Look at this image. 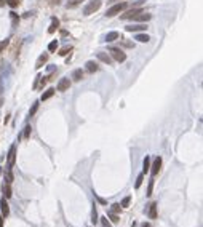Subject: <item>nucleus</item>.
I'll return each mask as SVG.
<instances>
[{
    "mask_svg": "<svg viewBox=\"0 0 203 227\" xmlns=\"http://www.w3.org/2000/svg\"><path fill=\"white\" fill-rule=\"evenodd\" d=\"M126 8V3L125 2H122V3H117V5H114V6H110L109 10L106 11V16L107 18H114V16H117V15H120L123 10Z\"/></svg>",
    "mask_w": 203,
    "mask_h": 227,
    "instance_id": "1",
    "label": "nucleus"
},
{
    "mask_svg": "<svg viewBox=\"0 0 203 227\" xmlns=\"http://www.w3.org/2000/svg\"><path fill=\"white\" fill-rule=\"evenodd\" d=\"M99 8H101V0H91L85 8H83V13H85L86 16H90V15H93L94 11H98Z\"/></svg>",
    "mask_w": 203,
    "mask_h": 227,
    "instance_id": "2",
    "label": "nucleus"
},
{
    "mask_svg": "<svg viewBox=\"0 0 203 227\" xmlns=\"http://www.w3.org/2000/svg\"><path fill=\"white\" fill-rule=\"evenodd\" d=\"M109 53H110V58L115 59L117 63H123V61L126 59V55H125L120 48H115V46H112V48L109 50Z\"/></svg>",
    "mask_w": 203,
    "mask_h": 227,
    "instance_id": "3",
    "label": "nucleus"
},
{
    "mask_svg": "<svg viewBox=\"0 0 203 227\" xmlns=\"http://www.w3.org/2000/svg\"><path fill=\"white\" fill-rule=\"evenodd\" d=\"M139 13H143L141 8H131V10H128V11H125L123 15H122V19H133L134 16L139 15Z\"/></svg>",
    "mask_w": 203,
    "mask_h": 227,
    "instance_id": "4",
    "label": "nucleus"
},
{
    "mask_svg": "<svg viewBox=\"0 0 203 227\" xmlns=\"http://www.w3.org/2000/svg\"><path fill=\"white\" fill-rule=\"evenodd\" d=\"M160 168H162V158L157 157L154 160V165L150 167V171H152V176H157L158 173H160Z\"/></svg>",
    "mask_w": 203,
    "mask_h": 227,
    "instance_id": "5",
    "label": "nucleus"
},
{
    "mask_svg": "<svg viewBox=\"0 0 203 227\" xmlns=\"http://www.w3.org/2000/svg\"><path fill=\"white\" fill-rule=\"evenodd\" d=\"M15 160H16V147L11 145V147H10V152H8V168H13Z\"/></svg>",
    "mask_w": 203,
    "mask_h": 227,
    "instance_id": "6",
    "label": "nucleus"
},
{
    "mask_svg": "<svg viewBox=\"0 0 203 227\" xmlns=\"http://www.w3.org/2000/svg\"><path fill=\"white\" fill-rule=\"evenodd\" d=\"M0 209H2V213H0V214H2L3 218H6V216L10 214V206H8V202H6V198H2V200H0Z\"/></svg>",
    "mask_w": 203,
    "mask_h": 227,
    "instance_id": "7",
    "label": "nucleus"
},
{
    "mask_svg": "<svg viewBox=\"0 0 203 227\" xmlns=\"http://www.w3.org/2000/svg\"><path fill=\"white\" fill-rule=\"evenodd\" d=\"M70 88V80L69 79H61L58 82V91H67Z\"/></svg>",
    "mask_w": 203,
    "mask_h": 227,
    "instance_id": "8",
    "label": "nucleus"
},
{
    "mask_svg": "<svg viewBox=\"0 0 203 227\" xmlns=\"http://www.w3.org/2000/svg\"><path fill=\"white\" fill-rule=\"evenodd\" d=\"M157 208H158V206H157V203H155V202L149 205L147 214H149V218H150V219H157V214H158V213H157Z\"/></svg>",
    "mask_w": 203,
    "mask_h": 227,
    "instance_id": "9",
    "label": "nucleus"
},
{
    "mask_svg": "<svg viewBox=\"0 0 203 227\" xmlns=\"http://www.w3.org/2000/svg\"><path fill=\"white\" fill-rule=\"evenodd\" d=\"M147 29V26L145 24H131V26H126V30L128 32H141V30H145Z\"/></svg>",
    "mask_w": 203,
    "mask_h": 227,
    "instance_id": "10",
    "label": "nucleus"
},
{
    "mask_svg": "<svg viewBox=\"0 0 203 227\" xmlns=\"http://www.w3.org/2000/svg\"><path fill=\"white\" fill-rule=\"evenodd\" d=\"M96 56H98V59L103 61V63H106V64H112V58H110V55H107V53L99 51Z\"/></svg>",
    "mask_w": 203,
    "mask_h": 227,
    "instance_id": "11",
    "label": "nucleus"
},
{
    "mask_svg": "<svg viewBox=\"0 0 203 227\" xmlns=\"http://www.w3.org/2000/svg\"><path fill=\"white\" fill-rule=\"evenodd\" d=\"M150 18H152V16L149 15V13H139V15H136L133 19H136V21H139V22H147Z\"/></svg>",
    "mask_w": 203,
    "mask_h": 227,
    "instance_id": "12",
    "label": "nucleus"
},
{
    "mask_svg": "<svg viewBox=\"0 0 203 227\" xmlns=\"http://www.w3.org/2000/svg\"><path fill=\"white\" fill-rule=\"evenodd\" d=\"M48 61V55L46 53H43V55H40L39 56V59H37V63H35V67L37 69H40V67H43V64Z\"/></svg>",
    "mask_w": 203,
    "mask_h": 227,
    "instance_id": "13",
    "label": "nucleus"
},
{
    "mask_svg": "<svg viewBox=\"0 0 203 227\" xmlns=\"http://www.w3.org/2000/svg\"><path fill=\"white\" fill-rule=\"evenodd\" d=\"M58 27H59V19L58 18H53L51 19V24H50V27H48V34H55Z\"/></svg>",
    "mask_w": 203,
    "mask_h": 227,
    "instance_id": "14",
    "label": "nucleus"
},
{
    "mask_svg": "<svg viewBox=\"0 0 203 227\" xmlns=\"http://www.w3.org/2000/svg\"><path fill=\"white\" fill-rule=\"evenodd\" d=\"M72 79L75 80V82H80V80L83 79V70L82 69H75L72 72Z\"/></svg>",
    "mask_w": 203,
    "mask_h": 227,
    "instance_id": "15",
    "label": "nucleus"
},
{
    "mask_svg": "<svg viewBox=\"0 0 203 227\" xmlns=\"http://www.w3.org/2000/svg\"><path fill=\"white\" fill-rule=\"evenodd\" d=\"M98 69H99V67H98L96 63H93V61H88V63H86V70H88V72L93 74V72H96Z\"/></svg>",
    "mask_w": 203,
    "mask_h": 227,
    "instance_id": "16",
    "label": "nucleus"
},
{
    "mask_svg": "<svg viewBox=\"0 0 203 227\" xmlns=\"http://www.w3.org/2000/svg\"><path fill=\"white\" fill-rule=\"evenodd\" d=\"M53 94H55V90H53V88H50V90H46L45 93L42 94V98H40V99H42V101H46V99H50Z\"/></svg>",
    "mask_w": 203,
    "mask_h": 227,
    "instance_id": "17",
    "label": "nucleus"
},
{
    "mask_svg": "<svg viewBox=\"0 0 203 227\" xmlns=\"http://www.w3.org/2000/svg\"><path fill=\"white\" fill-rule=\"evenodd\" d=\"M118 39V32H115V30H114V32H109L106 35V40L107 42H114V40H117Z\"/></svg>",
    "mask_w": 203,
    "mask_h": 227,
    "instance_id": "18",
    "label": "nucleus"
},
{
    "mask_svg": "<svg viewBox=\"0 0 203 227\" xmlns=\"http://www.w3.org/2000/svg\"><path fill=\"white\" fill-rule=\"evenodd\" d=\"M136 40H139V42L145 43V42H149L150 39H149V35H147V34H138V35H136Z\"/></svg>",
    "mask_w": 203,
    "mask_h": 227,
    "instance_id": "19",
    "label": "nucleus"
},
{
    "mask_svg": "<svg viewBox=\"0 0 203 227\" xmlns=\"http://www.w3.org/2000/svg\"><path fill=\"white\" fill-rule=\"evenodd\" d=\"M101 224H103V227H112V222L109 221V219L106 218V216H103V218H99Z\"/></svg>",
    "mask_w": 203,
    "mask_h": 227,
    "instance_id": "20",
    "label": "nucleus"
},
{
    "mask_svg": "<svg viewBox=\"0 0 203 227\" xmlns=\"http://www.w3.org/2000/svg\"><path fill=\"white\" fill-rule=\"evenodd\" d=\"M109 218H110V222H114V224L120 222V218L117 216V213H109Z\"/></svg>",
    "mask_w": 203,
    "mask_h": 227,
    "instance_id": "21",
    "label": "nucleus"
},
{
    "mask_svg": "<svg viewBox=\"0 0 203 227\" xmlns=\"http://www.w3.org/2000/svg\"><path fill=\"white\" fill-rule=\"evenodd\" d=\"M143 167H144V173H147L149 170H150V158H149V157H145V158H144Z\"/></svg>",
    "mask_w": 203,
    "mask_h": 227,
    "instance_id": "22",
    "label": "nucleus"
},
{
    "mask_svg": "<svg viewBox=\"0 0 203 227\" xmlns=\"http://www.w3.org/2000/svg\"><path fill=\"white\" fill-rule=\"evenodd\" d=\"M3 192H5V198H10L11 197V187H10V184H5V187H3Z\"/></svg>",
    "mask_w": 203,
    "mask_h": 227,
    "instance_id": "23",
    "label": "nucleus"
},
{
    "mask_svg": "<svg viewBox=\"0 0 203 227\" xmlns=\"http://www.w3.org/2000/svg\"><path fill=\"white\" fill-rule=\"evenodd\" d=\"M80 2H83V0H69V2H67V8H74V6H77Z\"/></svg>",
    "mask_w": 203,
    "mask_h": 227,
    "instance_id": "24",
    "label": "nucleus"
},
{
    "mask_svg": "<svg viewBox=\"0 0 203 227\" xmlns=\"http://www.w3.org/2000/svg\"><path fill=\"white\" fill-rule=\"evenodd\" d=\"M143 181H144V174H139V176H138V179H136V184H134V187L139 189L141 184H143Z\"/></svg>",
    "mask_w": 203,
    "mask_h": 227,
    "instance_id": "25",
    "label": "nucleus"
},
{
    "mask_svg": "<svg viewBox=\"0 0 203 227\" xmlns=\"http://www.w3.org/2000/svg\"><path fill=\"white\" fill-rule=\"evenodd\" d=\"M56 48H58V40H53V42L48 45V50L50 51H56Z\"/></svg>",
    "mask_w": 203,
    "mask_h": 227,
    "instance_id": "26",
    "label": "nucleus"
},
{
    "mask_svg": "<svg viewBox=\"0 0 203 227\" xmlns=\"http://www.w3.org/2000/svg\"><path fill=\"white\" fill-rule=\"evenodd\" d=\"M130 202H131V197H125L120 206H123V208H128V206H130Z\"/></svg>",
    "mask_w": 203,
    "mask_h": 227,
    "instance_id": "27",
    "label": "nucleus"
},
{
    "mask_svg": "<svg viewBox=\"0 0 203 227\" xmlns=\"http://www.w3.org/2000/svg\"><path fill=\"white\" fill-rule=\"evenodd\" d=\"M122 211V206L118 205V203H114L112 205V213H120Z\"/></svg>",
    "mask_w": 203,
    "mask_h": 227,
    "instance_id": "28",
    "label": "nucleus"
},
{
    "mask_svg": "<svg viewBox=\"0 0 203 227\" xmlns=\"http://www.w3.org/2000/svg\"><path fill=\"white\" fill-rule=\"evenodd\" d=\"M91 221H93L94 224H96V222L99 221V219H98V213H96V208H93V214H91Z\"/></svg>",
    "mask_w": 203,
    "mask_h": 227,
    "instance_id": "29",
    "label": "nucleus"
},
{
    "mask_svg": "<svg viewBox=\"0 0 203 227\" xmlns=\"http://www.w3.org/2000/svg\"><path fill=\"white\" fill-rule=\"evenodd\" d=\"M69 51H72V48H70V46H66V48H63V50L59 51V55H61V56H66Z\"/></svg>",
    "mask_w": 203,
    "mask_h": 227,
    "instance_id": "30",
    "label": "nucleus"
},
{
    "mask_svg": "<svg viewBox=\"0 0 203 227\" xmlns=\"http://www.w3.org/2000/svg\"><path fill=\"white\" fill-rule=\"evenodd\" d=\"M13 182V174L11 171H6V184H11Z\"/></svg>",
    "mask_w": 203,
    "mask_h": 227,
    "instance_id": "31",
    "label": "nucleus"
},
{
    "mask_svg": "<svg viewBox=\"0 0 203 227\" xmlns=\"http://www.w3.org/2000/svg\"><path fill=\"white\" fill-rule=\"evenodd\" d=\"M8 5L11 6V8H16V6L19 5V0H8Z\"/></svg>",
    "mask_w": 203,
    "mask_h": 227,
    "instance_id": "32",
    "label": "nucleus"
},
{
    "mask_svg": "<svg viewBox=\"0 0 203 227\" xmlns=\"http://www.w3.org/2000/svg\"><path fill=\"white\" fill-rule=\"evenodd\" d=\"M152 190H154V179L149 182V187H147V195H152Z\"/></svg>",
    "mask_w": 203,
    "mask_h": 227,
    "instance_id": "33",
    "label": "nucleus"
},
{
    "mask_svg": "<svg viewBox=\"0 0 203 227\" xmlns=\"http://www.w3.org/2000/svg\"><path fill=\"white\" fill-rule=\"evenodd\" d=\"M37 109H39V103H35V104H34V106H32V109H30V112H29V115H30V117H32V115L37 112Z\"/></svg>",
    "mask_w": 203,
    "mask_h": 227,
    "instance_id": "34",
    "label": "nucleus"
},
{
    "mask_svg": "<svg viewBox=\"0 0 203 227\" xmlns=\"http://www.w3.org/2000/svg\"><path fill=\"white\" fill-rule=\"evenodd\" d=\"M30 130H32L30 127H26V128H24V138H26V139L30 136Z\"/></svg>",
    "mask_w": 203,
    "mask_h": 227,
    "instance_id": "35",
    "label": "nucleus"
},
{
    "mask_svg": "<svg viewBox=\"0 0 203 227\" xmlns=\"http://www.w3.org/2000/svg\"><path fill=\"white\" fill-rule=\"evenodd\" d=\"M6 45H8V40H5V42H2V43H0V51H2V50L5 48Z\"/></svg>",
    "mask_w": 203,
    "mask_h": 227,
    "instance_id": "36",
    "label": "nucleus"
},
{
    "mask_svg": "<svg viewBox=\"0 0 203 227\" xmlns=\"http://www.w3.org/2000/svg\"><path fill=\"white\" fill-rule=\"evenodd\" d=\"M98 202H99V203H103V205H106V200H104V198H101V197H98Z\"/></svg>",
    "mask_w": 203,
    "mask_h": 227,
    "instance_id": "37",
    "label": "nucleus"
},
{
    "mask_svg": "<svg viewBox=\"0 0 203 227\" xmlns=\"http://www.w3.org/2000/svg\"><path fill=\"white\" fill-rule=\"evenodd\" d=\"M51 5H59V0H51Z\"/></svg>",
    "mask_w": 203,
    "mask_h": 227,
    "instance_id": "38",
    "label": "nucleus"
},
{
    "mask_svg": "<svg viewBox=\"0 0 203 227\" xmlns=\"http://www.w3.org/2000/svg\"><path fill=\"white\" fill-rule=\"evenodd\" d=\"M0 227H3V216L0 214Z\"/></svg>",
    "mask_w": 203,
    "mask_h": 227,
    "instance_id": "39",
    "label": "nucleus"
},
{
    "mask_svg": "<svg viewBox=\"0 0 203 227\" xmlns=\"http://www.w3.org/2000/svg\"><path fill=\"white\" fill-rule=\"evenodd\" d=\"M5 3H6V0H0V6H5Z\"/></svg>",
    "mask_w": 203,
    "mask_h": 227,
    "instance_id": "40",
    "label": "nucleus"
},
{
    "mask_svg": "<svg viewBox=\"0 0 203 227\" xmlns=\"http://www.w3.org/2000/svg\"><path fill=\"white\" fill-rule=\"evenodd\" d=\"M141 227H150V224H149V222H144V224L141 226Z\"/></svg>",
    "mask_w": 203,
    "mask_h": 227,
    "instance_id": "41",
    "label": "nucleus"
}]
</instances>
